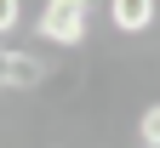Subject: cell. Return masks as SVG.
Here are the masks:
<instances>
[{"mask_svg": "<svg viewBox=\"0 0 160 148\" xmlns=\"http://www.w3.org/2000/svg\"><path fill=\"white\" fill-rule=\"evenodd\" d=\"M137 142H154L160 148V103H149V108L137 114Z\"/></svg>", "mask_w": 160, "mask_h": 148, "instance_id": "4", "label": "cell"}, {"mask_svg": "<svg viewBox=\"0 0 160 148\" xmlns=\"http://www.w3.org/2000/svg\"><path fill=\"white\" fill-rule=\"evenodd\" d=\"M109 23L120 34H143L154 23V0H109Z\"/></svg>", "mask_w": 160, "mask_h": 148, "instance_id": "3", "label": "cell"}, {"mask_svg": "<svg viewBox=\"0 0 160 148\" xmlns=\"http://www.w3.org/2000/svg\"><path fill=\"white\" fill-rule=\"evenodd\" d=\"M17 17H23V0H0V34H12Z\"/></svg>", "mask_w": 160, "mask_h": 148, "instance_id": "5", "label": "cell"}, {"mask_svg": "<svg viewBox=\"0 0 160 148\" xmlns=\"http://www.w3.org/2000/svg\"><path fill=\"white\" fill-rule=\"evenodd\" d=\"M143 148H154V142H143Z\"/></svg>", "mask_w": 160, "mask_h": 148, "instance_id": "6", "label": "cell"}, {"mask_svg": "<svg viewBox=\"0 0 160 148\" xmlns=\"http://www.w3.org/2000/svg\"><path fill=\"white\" fill-rule=\"evenodd\" d=\"M92 6L97 0H46L40 17H34L40 40H52V46H80L86 29H92Z\"/></svg>", "mask_w": 160, "mask_h": 148, "instance_id": "1", "label": "cell"}, {"mask_svg": "<svg viewBox=\"0 0 160 148\" xmlns=\"http://www.w3.org/2000/svg\"><path fill=\"white\" fill-rule=\"evenodd\" d=\"M46 80V63H40L34 51H12V46H0V91H29Z\"/></svg>", "mask_w": 160, "mask_h": 148, "instance_id": "2", "label": "cell"}]
</instances>
